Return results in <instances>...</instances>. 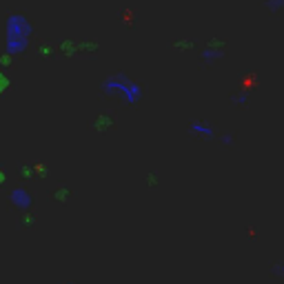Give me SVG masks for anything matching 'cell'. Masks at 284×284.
<instances>
[{
	"mask_svg": "<svg viewBox=\"0 0 284 284\" xmlns=\"http://www.w3.org/2000/svg\"><path fill=\"white\" fill-rule=\"evenodd\" d=\"M34 25L22 13H9L4 20V53L7 56H20L31 42Z\"/></svg>",
	"mask_w": 284,
	"mask_h": 284,
	"instance_id": "6da1fadb",
	"label": "cell"
},
{
	"mask_svg": "<svg viewBox=\"0 0 284 284\" xmlns=\"http://www.w3.org/2000/svg\"><path fill=\"white\" fill-rule=\"evenodd\" d=\"M100 89L105 96L115 98V100L124 102L127 106H136L138 102L144 98V89L136 78L127 73H113L100 82Z\"/></svg>",
	"mask_w": 284,
	"mask_h": 284,
	"instance_id": "7a4b0ae2",
	"label": "cell"
},
{
	"mask_svg": "<svg viewBox=\"0 0 284 284\" xmlns=\"http://www.w3.org/2000/svg\"><path fill=\"white\" fill-rule=\"evenodd\" d=\"M9 200H11V204L16 209H20V211H27V209H31V204H34V198H31V193L27 189H20V186H16V189H11V195H9Z\"/></svg>",
	"mask_w": 284,
	"mask_h": 284,
	"instance_id": "3957f363",
	"label": "cell"
},
{
	"mask_svg": "<svg viewBox=\"0 0 284 284\" xmlns=\"http://www.w3.org/2000/svg\"><path fill=\"white\" fill-rule=\"evenodd\" d=\"M189 133H193V136H200V138H215V127H213L211 122H207V120H193V122L189 124Z\"/></svg>",
	"mask_w": 284,
	"mask_h": 284,
	"instance_id": "277c9868",
	"label": "cell"
},
{
	"mask_svg": "<svg viewBox=\"0 0 284 284\" xmlns=\"http://www.w3.org/2000/svg\"><path fill=\"white\" fill-rule=\"evenodd\" d=\"M264 9L269 13H280L284 9V0H264Z\"/></svg>",
	"mask_w": 284,
	"mask_h": 284,
	"instance_id": "5b68a950",
	"label": "cell"
},
{
	"mask_svg": "<svg viewBox=\"0 0 284 284\" xmlns=\"http://www.w3.org/2000/svg\"><path fill=\"white\" fill-rule=\"evenodd\" d=\"M231 102H233V105H238V106L247 105V102H248V93H247V91L235 93V96H231Z\"/></svg>",
	"mask_w": 284,
	"mask_h": 284,
	"instance_id": "8992f818",
	"label": "cell"
},
{
	"mask_svg": "<svg viewBox=\"0 0 284 284\" xmlns=\"http://www.w3.org/2000/svg\"><path fill=\"white\" fill-rule=\"evenodd\" d=\"M9 84H11V80L7 78V73H4L2 69H0V93H4L9 89Z\"/></svg>",
	"mask_w": 284,
	"mask_h": 284,
	"instance_id": "52a82bcc",
	"label": "cell"
},
{
	"mask_svg": "<svg viewBox=\"0 0 284 284\" xmlns=\"http://www.w3.org/2000/svg\"><path fill=\"white\" fill-rule=\"evenodd\" d=\"M11 60H13L11 56H7V53H2V56H0V67H7V65H11Z\"/></svg>",
	"mask_w": 284,
	"mask_h": 284,
	"instance_id": "ba28073f",
	"label": "cell"
},
{
	"mask_svg": "<svg viewBox=\"0 0 284 284\" xmlns=\"http://www.w3.org/2000/svg\"><path fill=\"white\" fill-rule=\"evenodd\" d=\"M273 273H275V275H278V278H284V264L275 266V269H273Z\"/></svg>",
	"mask_w": 284,
	"mask_h": 284,
	"instance_id": "9c48e42d",
	"label": "cell"
},
{
	"mask_svg": "<svg viewBox=\"0 0 284 284\" xmlns=\"http://www.w3.org/2000/svg\"><path fill=\"white\" fill-rule=\"evenodd\" d=\"M2 180H4V178H2V173H0V182H2Z\"/></svg>",
	"mask_w": 284,
	"mask_h": 284,
	"instance_id": "30bf717a",
	"label": "cell"
}]
</instances>
